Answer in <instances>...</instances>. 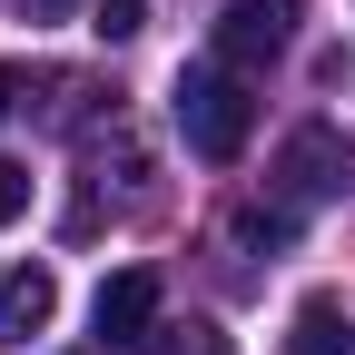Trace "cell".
Segmentation results:
<instances>
[{
  "mask_svg": "<svg viewBox=\"0 0 355 355\" xmlns=\"http://www.w3.org/2000/svg\"><path fill=\"white\" fill-rule=\"evenodd\" d=\"M168 119H178V139H188L207 168L247 158V139H257L247 69H227V60H198V69H178V89H168Z\"/></svg>",
  "mask_w": 355,
  "mask_h": 355,
  "instance_id": "6da1fadb",
  "label": "cell"
},
{
  "mask_svg": "<svg viewBox=\"0 0 355 355\" xmlns=\"http://www.w3.org/2000/svg\"><path fill=\"white\" fill-rule=\"evenodd\" d=\"M296 40V0H227L217 10V60L227 69H266Z\"/></svg>",
  "mask_w": 355,
  "mask_h": 355,
  "instance_id": "7a4b0ae2",
  "label": "cell"
},
{
  "mask_svg": "<svg viewBox=\"0 0 355 355\" xmlns=\"http://www.w3.org/2000/svg\"><path fill=\"white\" fill-rule=\"evenodd\" d=\"M89 326H99L109 345H148L158 336V277L148 266H119V277L99 286V306H89Z\"/></svg>",
  "mask_w": 355,
  "mask_h": 355,
  "instance_id": "3957f363",
  "label": "cell"
},
{
  "mask_svg": "<svg viewBox=\"0 0 355 355\" xmlns=\"http://www.w3.org/2000/svg\"><path fill=\"white\" fill-rule=\"evenodd\" d=\"M50 316H60V277L50 266H10L0 277V345H30Z\"/></svg>",
  "mask_w": 355,
  "mask_h": 355,
  "instance_id": "277c9868",
  "label": "cell"
},
{
  "mask_svg": "<svg viewBox=\"0 0 355 355\" xmlns=\"http://www.w3.org/2000/svg\"><path fill=\"white\" fill-rule=\"evenodd\" d=\"M326 188H345V148L326 139V128H296V139H286V198L306 207V198H326Z\"/></svg>",
  "mask_w": 355,
  "mask_h": 355,
  "instance_id": "5b68a950",
  "label": "cell"
},
{
  "mask_svg": "<svg viewBox=\"0 0 355 355\" xmlns=\"http://www.w3.org/2000/svg\"><path fill=\"white\" fill-rule=\"evenodd\" d=\"M286 355H355V316L336 296H306L296 326H286Z\"/></svg>",
  "mask_w": 355,
  "mask_h": 355,
  "instance_id": "8992f818",
  "label": "cell"
},
{
  "mask_svg": "<svg viewBox=\"0 0 355 355\" xmlns=\"http://www.w3.org/2000/svg\"><path fill=\"white\" fill-rule=\"evenodd\" d=\"M139 355H237V345H227V336H217L207 316H188V326H158V336H148Z\"/></svg>",
  "mask_w": 355,
  "mask_h": 355,
  "instance_id": "52a82bcc",
  "label": "cell"
},
{
  "mask_svg": "<svg viewBox=\"0 0 355 355\" xmlns=\"http://www.w3.org/2000/svg\"><path fill=\"white\" fill-rule=\"evenodd\" d=\"M89 30H99V40H139V30H148V0H99Z\"/></svg>",
  "mask_w": 355,
  "mask_h": 355,
  "instance_id": "ba28073f",
  "label": "cell"
},
{
  "mask_svg": "<svg viewBox=\"0 0 355 355\" xmlns=\"http://www.w3.org/2000/svg\"><path fill=\"white\" fill-rule=\"evenodd\" d=\"M20 207H30V168H10V158H0V227H10Z\"/></svg>",
  "mask_w": 355,
  "mask_h": 355,
  "instance_id": "9c48e42d",
  "label": "cell"
},
{
  "mask_svg": "<svg viewBox=\"0 0 355 355\" xmlns=\"http://www.w3.org/2000/svg\"><path fill=\"white\" fill-rule=\"evenodd\" d=\"M20 89H30L20 69H0V119H10V109H20Z\"/></svg>",
  "mask_w": 355,
  "mask_h": 355,
  "instance_id": "30bf717a",
  "label": "cell"
},
{
  "mask_svg": "<svg viewBox=\"0 0 355 355\" xmlns=\"http://www.w3.org/2000/svg\"><path fill=\"white\" fill-rule=\"evenodd\" d=\"M30 10H40V20H69V10H79V0H30Z\"/></svg>",
  "mask_w": 355,
  "mask_h": 355,
  "instance_id": "8fae6325",
  "label": "cell"
}]
</instances>
